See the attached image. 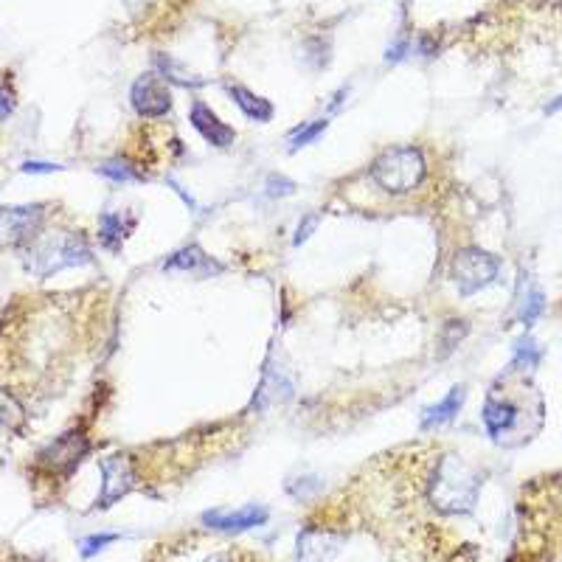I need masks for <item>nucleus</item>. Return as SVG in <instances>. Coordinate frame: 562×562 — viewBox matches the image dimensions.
Returning a JSON list of instances; mask_svg holds the SVG:
<instances>
[{
    "label": "nucleus",
    "mask_w": 562,
    "mask_h": 562,
    "mask_svg": "<svg viewBox=\"0 0 562 562\" xmlns=\"http://www.w3.org/2000/svg\"><path fill=\"white\" fill-rule=\"evenodd\" d=\"M501 276V262L481 248H461L453 259V284L461 296H475L492 287Z\"/></svg>",
    "instance_id": "39448f33"
},
{
    "label": "nucleus",
    "mask_w": 562,
    "mask_h": 562,
    "mask_svg": "<svg viewBox=\"0 0 562 562\" xmlns=\"http://www.w3.org/2000/svg\"><path fill=\"white\" fill-rule=\"evenodd\" d=\"M130 102H133L135 113L144 119H163L172 110V90L163 82L161 76L144 74L135 79L133 90H130Z\"/></svg>",
    "instance_id": "1a4fd4ad"
},
{
    "label": "nucleus",
    "mask_w": 562,
    "mask_h": 562,
    "mask_svg": "<svg viewBox=\"0 0 562 562\" xmlns=\"http://www.w3.org/2000/svg\"><path fill=\"white\" fill-rule=\"evenodd\" d=\"M293 192H296V183L287 180L284 175H270V178H267V194H270V197H287V194Z\"/></svg>",
    "instance_id": "b1692460"
},
{
    "label": "nucleus",
    "mask_w": 562,
    "mask_h": 562,
    "mask_svg": "<svg viewBox=\"0 0 562 562\" xmlns=\"http://www.w3.org/2000/svg\"><path fill=\"white\" fill-rule=\"evenodd\" d=\"M318 222H321V214H307L304 222L296 228V237H293V245H304L307 239L312 237V231L318 228Z\"/></svg>",
    "instance_id": "a878e982"
},
{
    "label": "nucleus",
    "mask_w": 562,
    "mask_h": 562,
    "mask_svg": "<svg viewBox=\"0 0 562 562\" xmlns=\"http://www.w3.org/2000/svg\"><path fill=\"white\" fill-rule=\"evenodd\" d=\"M163 270H166V273H175V270H178V273H186V276L206 279V276H217V273H222L225 267H222L220 262H214L200 245H186V248L175 251L166 262H163Z\"/></svg>",
    "instance_id": "9b49d317"
},
{
    "label": "nucleus",
    "mask_w": 562,
    "mask_h": 562,
    "mask_svg": "<svg viewBox=\"0 0 562 562\" xmlns=\"http://www.w3.org/2000/svg\"><path fill=\"white\" fill-rule=\"evenodd\" d=\"M520 515V540L509 562H551L562 554V489L534 506H520Z\"/></svg>",
    "instance_id": "f257e3e1"
},
{
    "label": "nucleus",
    "mask_w": 562,
    "mask_h": 562,
    "mask_svg": "<svg viewBox=\"0 0 562 562\" xmlns=\"http://www.w3.org/2000/svg\"><path fill=\"white\" fill-rule=\"evenodd\" d=\"M537 360H540V349H537V343H534L532 338H523V341L515 343V363H518V366L534 369Z\"/></svg>",
    "instance_id": "412c9836"
},
{
    "label": "nucleus",
    "mask_w": 562,
    "mask_h": 562,
    "mask_svg": "<svg viewBox=\"0 0 562 562\" xmlns=\"http://www.w3.org/2000/svg\"><path fill=\"white\" fill-rule=\"evenodd\" d=\"M267 520L265 506H245L239 512H206L203 523L208 529L217 532H245V529H256Z\"/></svg>",
    "instance_id": "4468645a"
},
{
    "label": "nucleus",
    "mask_w": 562,
    "mask_h": 562,
    "mask_svg": "<svg viewBox=\"0 0 562 562\" xmlns=\"http://www.w3.org/2000/svg\"><path fill=\"white\" fill-rule=\"evenodd\" d=\"M90 453V439L82 428L68 430L57 436L54 442L45 447L43 453L37 456V464L43 467L45 473L51 475H71L79 467V461Z\"/></svg>",
    "instance_id": "423d86ee"
},
{
    "label": "nucleus",
    "mask_w": 562,
    "mask_h": 562,
    "mask_svg": "<svg viewBox=\"0 0 562 562\" xmlns=\"http://www.w3.org/2000/svg\"><path fill=\"white\" fill-rule=\"evenodd\" d=\"M135 217H127L121 211H104L99 217V242H102L107 251H119L124 245V239L133 234Z\"/></svg>",
    "instance_id": "dca6fc26"
},
{
    "label": "nucleus",
    "mask_w": 562,
    "mask_h": 562,
    "mask_svg": "<svg viewBox=\"0 0 562 562\" xmlns=\"http://www.w3.org/2000/svg\"><path fill=\"white\" fill-rule=\"evenodd\" d=\"M45 222V206H6L0 208V248L6 245H29L40 237Z\"/></svg>",
    "instance_id": "0eeeda50"
},
{
    "label": "nucleus",
    "mask_w": 562,
    "mask_h": 562,
    "mask_svg": "<svg viewBox=\"0 0 562 562\" xmlns=\"http://www.w3.org/2000/svg\"><path fill=\"white\" fill-rule=\"evenodd\" d=\"M90 262H93V251L82 234H48V237L43 234L29 242V251H26V270L40 279H48L68 267L90 265Z\"/></svg>",
    "instance_id": "7ed1b4c3"
},
{
    "label": "nucleus",
    "mask_w": 562,
    "mask_h": 562,
    "mask_svg": "<svg viewBox=\"0 0 562 562\" xmlns=\"http://www.w3.org/2000/svg\"><path fill=\"white\" fill-rule=\"evenodd\" d=\"M343 546V534L324 526H307L298 534L296 562H332Z\"/></svg>",
    "instance_id": "9d476101"
},
{
    "label": "nucleus",
    "mask_w": 562,
    "mask_h": 562,
    "mask_svg": "<svg viewBox=\"0 0 562 562\" xmlns=\"http://www.w3.org/2000/svg\"><path fill=\"white\" fill-rule=\"evenodd\" d=\"M60 163H43V161H26L23 172L26 175H48V172H60Z\"/></svg>",
    "instance_id": "cd10ccee"
},
{
    "label": "nucleus",
    "mask_w": 562,
    "mask_h": 562,
    "mask_svg": "<svg viewBox=\"0 0 562 562\" xmlns=\"http://www.w3.org/2000/svg\"><path fill=\"white\" fill-rule=\"evenodd\" d=\"M425 158L416 147H397L383 152L371 163V180L388 194H408L425 180Z\"/></svg>",
    "instance_id": "20e7f679"
},
{
    "label": "nucleus",
    "mask_w": 562,
    "mask_h": 562,
    "mask_svg": "<svg viewBox=\"0 0 562 562\" xmlns=\"http://www.w3.org/2000/svg\"><path fill=\"white\" fill-rule=\"evenodd\" d=\"M464 400H467V388H464V385L450 388V391H447V397H444L442 402H436V405H430V408L422 411V430L442 428V425H447V422H453V419L461 414Z\"/></svg>",
    "instance_id": "2eb2a0df"
},
{
    "label": "nucleus",
    "mask_w": 562,
    "mask_h": 562,
    "mask_svg": "<svg viewBox=\"0 0 562 562\" xmlns=\"http://www.w3.org/2000/svg\"><path fill=\"white\" fill-rule=\"evenodd\" d=\"M318 489H321V481H318L315 475H304V478H298V487H290V492H293L296 498H301V501H307Z\"/></svg>",
    "instance_id": "393cba45"
},
{
    "label": "nucleus",
    "mask_w": 562,
    "mask_h": 562,
    "mask_svg": "<svg viewBox=\"0 0 562 562\" xmlns=\"http://www.w3.org/2000/svg\"><path fill=\"white\" fill-rule=\"evenodd\" d=\"M119 540V534H90L82 540V557H93V554H99L102 548H107L110 543H116Z\"/></svg>",
    "instance_id": "4be33fe9"
},
{
    "label": "nucleus",
    "mask_w": 562,
    "mask_h": 562,
    "mask_svg": "<svg viewBox=\"0 0 562 562\" xmlns=\"http://www.w3.org/2000/svg\"><path fill=\"white\" fill-rule=\"evenodd\" d=\"M326 130V121H310V124H304V127H298V130H293L290 133V138H287V144H290V152H296V149H304L310 147L315 138H321Z\"/></svg>",
    "instance_id": "aec40b11"
},
{
    "label": "nucleus",
    "mask_w": 562,
    "mask_h": 562,
    "mask_svg": "<svg viewBox=\"0 0 562 562\" xmlns=\"http://www.w3.org/2000/svg\"><path fill=\"white\" fill-rule=\"evenodd\" d=\"M99 175L113 180V183H138V180H144L141 169L133 161H127V158H110V161L99 163Z\"/></svg>",
    "instance_id": "6ab92c4d"
},
{
    "label": "nucleus",
    "mask_w": 562,
    "mask_h": 562,
    "mask_svg": "<svg viewBox=\"0 0 562 562\" xmlns=\"http://www.w3.org/2000/svg\"><path fill=\"white\" fill-rule=\"evenodd\" d=\"M290 394H293L290 380H287L281 371L267 369L265 377H262V385H259V391H256V397H253V408H256V411H265L267 405H273V402L279 400H287Z\"/></svg>",
    "instance_id": "f3484780"
},
{
    "label": "nucleus",
    "mask_w": 562,
    "mask_h": 562,
    "mask_svg": "<svg viewBox=\"0 0 562 562\" xmlns=\"http://www.w3.org/2000/svg\"><path fill=\"white\" fill-rule=\"evenodd\" d=\"M169 186H172V189H175V192H178V197L180 200H186V206L192 208V211H197V203H194V197L189 192H186V189H183V186H180V183H175V180L169 178Z\"/></svg>",
    "instance_id": "c85d7f7f"
},
{
    "label": "nucleus",
    "mask_w": 562,
    "mask_h": 562,
    "mask_svg": "<svg viewBox=\"0 0 562 562\" xmlns=\"http://www.w3.org/2000/svg\"><path fill=\"white\" fill-rule=\"evenodd\" d=\"M520 422V408L518 402L506 400V397H498L492 394L487 402H484V425H487L489 436L495 442H501V436H506L509 430L518 428Z\"/></svg>",
    "instance_id": "ddd939ff"
},
{
    "label": "nucleus",
    "mask_w": 562,
    "mask_h": 562,
    "mask_svg": "<svg viewBox=\"0 0 562 562\" xmlns=\"http://www.w3.org/2000/svg\"><path fill=\"white\" fill-rule=\"evenodd\" d=\"M540 310H543V296H540L537 290H532L529 296L523 298V304H520V321H523V324H534Z\"/></svg>",
    "instance_id": "5701e85b"
},
{
    "label": "nucleus",
    "mask_w": 562,
    "mask_h": 562,
    "mask_svg": "<svg viewBox=\"0 0 562 562\" xmlns=\"http://www.w3.org/2000/svg\"><path fill=\"white\" fill-rule=\"evenodd\" d=\"M228 96L234 99V104L251 121H262L265 124V121L273 119V104L262 99V96H256L253 90L242 88V85H228Z\"/></svg>",
    "instance_id": "a211bd4d"
},
{
    "label": "nucleus",
    "mask_w": 562,
    "mask_h": 562,
    "mask_svg": "<svg viewBox=\"0 0 562 562\" xmlns=\"http://www.w3.org/2000/svg\"><path fill=\"white\" fill-rule=\"evenodd\" d=\"M478 492H481V481L461 456L447 453L436 461L428 481V503L436 515L444 518L470 515L478 503Z\"/></svg>",
    "instance_id": "f03ea898"
},
{
    "label": "nucleus",
    "mask_w": 562,
    "mask_h": 562,
    "mask_svg": "<svg viewBox=\"0 0 562 562\" xmlns=\"http://www.w3.org/2000/svg\"><path fill=\"white\" fill-rule=\"evenodd\" d=\"M99 467H102V495L96 501V509H110L135 487L133 459L127 453H116L99 461Z\"/></svg>",
    "instance_id": "6e6552de"
},
{
    "label": "nucleus",
    "mask_w": 562,
    "mask_h": 562,
    "mask_svg": "<svg viewBox=\"0 0 562 562\" xmlns=\"http://www.w3.org/2000/svg\"><path fill=\"white\" fill-rule=\"evenodd\" d=\"M467 332V324L461 326L459 332H453V321H447V324L442 326V355H447V352H453L456 349V343L461 341V335Z\"/></svg>",
    "instance_id": "bb28decb"
},
{
    "label": "nucleus",
    "mask_w": 562,
    "mask_h": 562,
    "mask_svg": "<svg viewBox=\"0 0 562 562\" xmlns=\"http://www.w3.org/2000/svg\"><path fill=\"white\" fill-rule=\"evenodd\" d=\"M189 121H192L194 130L203 135L211 147L228 149L231 144H234V138H237V133H234L228 124H222V121L217 119V113H214V110L203 102L192 104V110H189Z\"/></svg>",
    "instance_id": "f8f14e48"
}]
</instances>
